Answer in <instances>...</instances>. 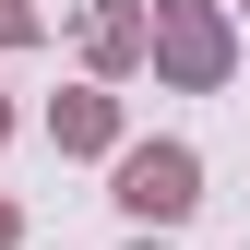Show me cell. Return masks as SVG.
<instances>
[{"label": "cell", "instance_id": "6", "mask_svg": "<svg viewBox=\"0 0 250 250\" xmlns=\"http://www.w3.org/2000/svg\"><path fill=\"white\" fill-rule=\"evenodd\" d=\"M0 250H24V203H0Z\"/></svg>", "mask_w": 250, "mask_h": 250}, {"label": "cell", "instance_id": "7", "mask_svg": "<svg viewBox=\"0 0 250 250\" xmlns=\"http://www.w3.org/2000/svg\"><path fill=\"white\" fill-rule=\"evenodd\" d=\"M0 143H12V96H0Z\"/></svg>", "mask_w": 250, "mask_h": 250}, {"label": "cell", "instance_id": "3", "mask_svg": "<svg viewBox=\"0 0 250 250\" xmlns=\"http://www.w3.org/2000/svg\"><path fill=\"white\" fill-rule=\"evenodd\" d=\"M143 60H155V12H143V0H96V12H83V83L119 96Z\"/></svg>", "mask_w": 250, "mask_h": 250}, {"label": "cell", "instance_id": "4", "mask_svg": "<svg viewBox=\"0 0 250 250\" xmlns=\"http://www.w3.org/2000/svg\"><path fill=\"white\" fill-rule=\"evenodd\" d=\"M48 143L60 155H119V143H131V131H119V96H107V83H60V96H48Z\"/></svg>", "mask_w": 250, "mask_h": 250}, {"label": "cell", "instance_id": "1", "mask_svg": "<svg viewBox=\"0 0 250 250\" xmlns=\"http://www.w3.org/2000/svg\"><path fill=\"white\" fill-rule=\"evenodd\" d=\"M107 203L131 214L143 238L191 227V214H203V155L179 143V131H155V143H119V155H107Z\"/></svg>", "mask_w": 250, "mask_h": 250}, {"label": "cell", "instance_id": "5", "mask_svg": "<svg viewBox=\"0 0 250 250\" xmlns=\"http://www.w3.org/2000/svg\"><path fill=\"white\" fill-rule=\"evenodd\" d=\"M48 36V12H36V0H0V48H36Z\"/></svg>", "mask_w": 250, "mask_h": 250}, {"label": "cell", "instance_id": "2", "mask_svg": "<svg viewBox=\"0 0 250 250\" xmlns=\"http://www.w3.org/2000/svg\"><path fill=\"white\" fill-rule=\"evenodd\" d=\"M143 12H155V72H167L179 96H227V72H238L227 0H143Z\"/></svg>", "mask_w": 250, "mask_h": 250}, {"label": "cell", "instance_id": "8", "mask_svg": "<svg viewBox=\"0 0 250 250\" xmlns=\"http://www.w3.org/2000/svg\"><path fill=\"white\" fill-rule=\"evenodd\" d=\"M131 250H167V238H131Z\"/></svg>", "mask_w": 250, "mask_h": 250}]
</instances>
